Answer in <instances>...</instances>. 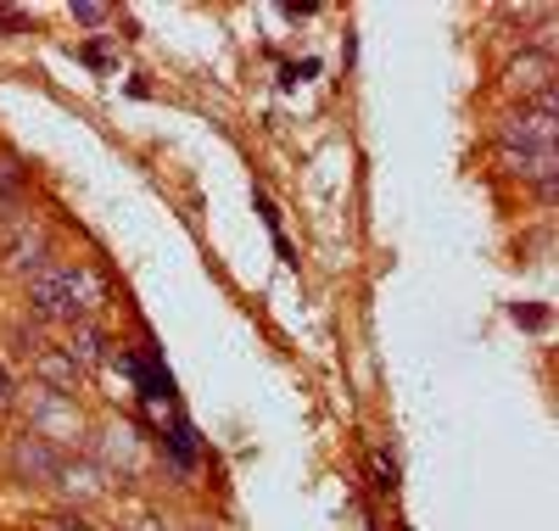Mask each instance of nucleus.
Wrapping results in <instances>:
<instances>
[{
  "instance_id": "nucleus-2",
  "label": "nucleus",
  "mask_w": 559,
  "mask_h": 531,
  "mask_svg": "<svg viewBox=\"0 0 559 531\" xmlns=\"http://www.w3.org/2000/svg\"><path fill=\"white\" fill-rule=\"evenodd\" d=\"M559 118H554V90L543 95V102H526V107H515L503 123H498V152H526V157H548L554 152V129Z\"/></svg>"
},
{
  "instance_id": "nucleus-11",
  "label": "nucleus",
  "mask_w": 559,
  "mask_h": 531,
  "mask_svg": "<svg viewBox=\"0 0 559 531\" xmlns=\"http://www.w3.org/2000/svg\"><path fill=\"white\" fill-rule=\"evenodd\" d=\"M17 398H23V392H17V380H12L7 369H0V414H12V409H17Z\"/></svg>"
},
{
  "instance_id": "nucleus-13",
  "label": "nucleus",
  "mask_w": 559,
  "mask_h": 531,
  "mask_svg": "<svg viewBox=\"0 0 559 531\" xmlns=\"http://www.w3.org/2000/svg\"><path fill=\"white\" fill-rule=\"evenodd\" d=\"M0 28H7V34H17V28H28V17H23V12H7V7H0Z\"/></svg>"
},
{
  "instance_id": "nucleus-4",
  "label": "nucleus",
  "mask_w": 559,
  "mask_h": 531,
  "mask_svg": "<svg viewBox=\"0 0 559 531\" xmlns=\"http://www.w3.org/2000/svg\"><path fill=\"white\" fill-rule=\"evenodd\" d=\"M62 459H68V453H57L45 437H34L28 425L7 437V475L23 481V487H51L57 470H62Z\"/></svg>"
},
{
  "instance_id": "nucleus-6",
  "label": "nucleus",
  "mask_w": 559,
  "mask_h": 531,
  "mask_svg": "<svg viewBox=\"0 0 559 531\" xmlns=\"http://www.w3.org/2000/svg\"><path fill=\"white\" fill-rule=\"evenodd\" d=\"M51 487H57L68 504H102V498H107V470H102L96 459H62V470H57Z\"/></svg>"
},
{
  "instance_id": "nucleus-1",
  "label": "nucleus",
  "mask_w": 559,
  "mask_h": 531,
  "mask_svg": "<svg viewBox=\"0 0 559 531\" xmlns=\"http://www.w3.org/2000/svg\"><path fill=\"white\" fill-rule=\"evenodd\" d=\"M23 303L39 324H90L102 308H107V285L96 269H84V263H45L23 280Z\"/></svg>"
},
{
  "instance_id": "nucleus-9",
  "label": "nucleus",
  "mask_w": 559,
  "mask_h": 531,
  "mask_svg": "<svg viewBox=\"0 0 559 531\" xmlns=\"http://www.w3.org/2000/svg\"><path fill=\"white\" fill-rule=\"evenodd\" d=\"M62 353L79 364V375L112 364V342H107V330H102L96 319H90V324H73V330H68V342H62Z\"/></svg>"
},
{
  "instance_id": "nucleus-7",
  "label": "nucleus",
  "mask_w": 559,
  "mask_h": 531,
  "mask_svg": "<svg viewBox=\"0 0 559 531\" xmlns=\"http://www.w3.org/2000/svg\"><path fill=\"white\" fill-rule=\"evenodd\" d=\"M28 369H34V380L45 386L51 398H79V386H84V375H79V364L62 353V347H51L45 342L34 358H28Z\"/></svg>"
},
{
  "instance_id": "nucleus-12",
  "label": "nucleus",
  "mask_w": 559,
  "mask_h": 531,
  "mask_svg": "<svg viewBox=\"0 0 559 531\" xmlns=\"http://www.w3.org/2000/svg\"><path fill=\"white\" fill-rule=\"evenodd\" d=\"M123 531H174V526H168L163 515H140V520H129Z\"/></svg>"
},
{
  "instance_id": "nucleus-3",
  "label": "nucleus",
  "mask_w": 559,
  "mask_h": 531,
  "mask_svg": "<svg viewBox=\"0 0 559 531\" xmlns=\"http://www.w3.org/2000/svg\"><path fill=\"white\" fill-rule=\"evenodd\" d=\"M45 263H51V229H45L39 219H28V213L7 219V229H0V269L28 280Z\"/></svg>"
},
{
  "instance_id": "nucleus-10",
  "label": "nucleus",
  "mask_w": 559,
  "mask_h": 531,
  "mask_svg": "<svg viewBox=\"0 0 559 531\" xmlns=\"http://www.w3.org/2000/svg\"><path fill=\"white\" fill-rule=\"evenodd\" d=\"M112 17V7H96V0H73V23H84V28H102Z\"/></svg>"
},
{
  "instance_id": "nucleus-14",
  "label": "nucleus",
  "mask_w": 559,
  "mask_h": 531,
  "mask_svg": "<svg viewBox=\"0 0 559 531\" xmlns=\"http://www.w3.org/2000/svg\"><path fill=\"white\" fill-rule=\"evenodd\" d=\"M543 319H548V314H543V308H515V324H532V330H537V324H543Z\"/></svg>"
},
{
  "instance_id": "nucleus-8",
  "label": "nucleus",
  "mask_w": 559,
  "mask_h": 531,
  "mask_svg": "<svg viewBox=\"0 0 559 531\" xmlns=\"http://www.w3.org/2000/svg\"><path fill=\"white\" fill-rule=\"evenodd\" d=\"M503 84L521 95V107L526 102H543V95L554 90V57L548 51H526V57H515L503 68Z\"/></svg>"
},
{
  "instance_id": "nucleus-5",
  "label": "nucleus",
  "mask_w": 559,
  "mask_h": 531,
  "mask_svg": "<svg viewBox=\"0 0 559 531\" xmlns=\"http://www.w3.org/2000/svg\"><path fill=\"white\" fill-rule=\"evenodd\" d=\"M28 430H34V437H45V442H51L57 453L73 442L79 448V437H84V420H79V409H73V398H51V392H39L34 403H28Z\"/></svg>"
}]
</instances>
